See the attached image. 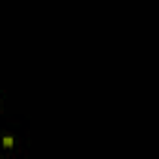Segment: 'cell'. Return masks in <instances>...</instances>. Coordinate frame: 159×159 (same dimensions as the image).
<instances>
[{"mask_svg":"<svg viewBox=\"0 0 159 159\" xmlns=\"http://www.w3.org/2000/svg\"><path fill=\"white\" fill-rule=\"evenodd\" d=\"M2 144H4V148H11V146H13V137H11V135H4Z\"/></svg>","mask_w":159,"mask_h":159,"instance_id":"obj_1","label":"cell"}]
</instances>
